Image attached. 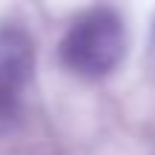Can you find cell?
I'll list each match as a JSON object with an SVG mask.
<instances>
[{
    "instance_id": "6da1fadb",
    "label": "cell",
    "mask_w": 155,
    "mask_h": 155,
    "mask_svg": "<svg viewBox=\"0 0 155 155\" xmlns=\"http://www.w3.org/2000/svg\"><path fill=\"white\" fill-rule=\"evenodd\" d=\"M127 55V23L121 12L112 6H92L72 17L66 26L58 58L63 69H69L78 78H106Z\"/></svg>"
},
{
    "instance_id": "7a4b0ae2",
    "label": "cell",
    "mask_w": 155,
    "mask_h": 155,
    "mask_svg": "<svg viewBox=\"0 0 155 155\" xmlns=\"http://www.w3.org/2000/svg\"><path fill=\"white\" fill-rule=\"evenodd\" d=\"M35 75V40L20 23L0 26V135L17 127Z\"/></svg>"
}]
</instances>
